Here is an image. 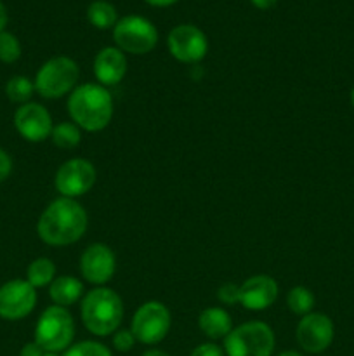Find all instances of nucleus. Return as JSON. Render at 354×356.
Instances as JSON below:
<instances>
[{
	"mask_svg": "<svg viewBox=\"0 0 354 356\" xmlns=\"http://www.w3.org/2000/svg\"><path fill=\"white\" fill-rule=\"evenodd\" d=\"M87 225L89 218L85 209L75 198L61 197L51 202L42 212L37 232L47 245L62 247L78 242L85 235Z\"/></svg>",
	"mask_w": 354,
	"mask_h": 356,
	"instance_id": "1",
	"label": "nucleus"
},
{
	"mask_svg": "<svg viewBox=\"0 0 354 356\" xmlns=\"http://www.w3.org/2000/svg\"><path fill=\"white\" fill-rule=\"evenodd\" d=\"M73 124L89 132L103 131L113 117V99L101 83H83L76 87L68 99Z\"/></svg>",
	"mask_w": 354,
	"mask_h": 356,
	"instance_id": "2",
	"label": "nucleus"
},
{
	"mask_svg": "<svg viewBox=\"0 0 354 356\" xmlns=\"http://www.w3.org/2000/svg\"><path fill=\"white\" fill-rule=\"evenodd\" d=\"M124 320V302L115 291L99 287L90 291L82 301V322L94 336L117 332Z\"/></svg>",
	"mask_w": 354,
	"mask_h": 356,
	"instance_id": "3",
	"label": "nucleus"
},
{
	"mask_svg": "<svg viewBox=\"0 0 354 356\" xmlns=\"http://www.w3.org/2000/svg\"><path fill=\"white\" fill-rule=\"evenodd\" d=\"M75 322L71 313L61 306H49L35 327V343L49 353H59L71 344Z\"/></svg>",
	"mask_w": 354,
	"mask_h": 356,
	"instance_id": "4",
	"label": "nucleus"
},
{
	"mask_svg": "<svg viewBox=\"0 0 354 356\" xmlns=\"http://www.w3.org/2000/svg\"><path fill=\"white\" fill-rule=\"evenodd\" d=\"M224 351L228 356H271L274 332L264 322L243 323L224 337Z\"/></svg>",
	"mask_w": 354,
	"mask_h": 356,
	"instance_id": "5",
	"label": "nucleus"
},
{
	"mask_svg": "<svg viewBox=\"0 0 354 356\" xmlns=\"http://www.w3.org/2000/svg\"><path fill=\"white\" fill-rule=\"evenodd\" d=\"M78 65L71 58L58 56L42 65L35 76V90L45 99H59L78 82Z\"/></svg>",
	"mask_w": 354,
	"mask_h": 356,
	"instance_id": "6",
	"label": "nucleus"
},
{
	"mask_svg": "<svg viewBox=\"0 0 354 356\" xmlns=\"http://www.w3.org/2000/svg\"><path fill=\"white\" fill-rule=\"evenodd\" d=\"M113 38L121 52L146 54L153 51L158 42V31L155 24L142 16H125L115 24Z\"/></svg>",
	"mask_w": 354,
	"mask_h": 356,
	"instance_id": "7",
	"label": "nucleus"
},
{
	"mask_svg": "<svg viewBox=\"0 0 354 356\" xmlns=\"http://www.w3.org/2000/svg\"><path fill=\"white\" fill-rule=\"evenodd\" d=\"M170 312L158 301H148L135 312L130 330L135 341L142 344H158L170 330Z\"/></svg>",
	"mask_w": 354,
	"mask_h": 356,
	"instance_id": "8",
	"label": "nucleus"
},
{
	"mask_svg": "<svg viewBox=\"0 0 354 356\" xmlns=\"http://www.w3.org/2000/svg\"><path fill=\"white\" fill-rule=\"evenodd\" d=\"M96 167L85 159H71L56 172V190L66 198L85 195L96 183Z\"/></svg>",
	"mask_w": 354,
	"mask_h": 356,
	"instance_id": "9",
	"label": "nucleus"
},
{
	"mask_svg": "<svg viewBox=\"0 0 354 356\" xmlns=\"http://www.w3.org/2000/svg\"><path fill=\"white\" fill-rule=\"evenodd\" d=\"M169 51L177 61L198 63L207 56L208 40L203 31L194 24H179L167 38Z\"/></svg>",
	"mask_w": 354,
	"mask_h": 356,
	"instance_id": "10",
	"label": "nucleus"
},
{
	"mask_svg": "<svg viewBox=\"0 0 354 356\" xmlns=\"http://www.w3.org/2000/svg\"><path fill=\"white\" fill-rule=\"evenodd\" d=\"M37 305V291L28 280H10L0 287V318L21 320Z\"/></svg>",
	"mask_w": 354,
	"mask_h": 356,
	"instance_id": "11",
	"label": "nucleus"
},
{
	"mask_svg": "<svg viewBox=\"0 0 354 356\" xmlns=\"http://www.w3.org/2000/svg\"><path fill=\"white\" fill-rule=\"evenodd\" d=\"M333 322L323 313H309L297 325V343L307 353H321L333 341Z\"/></svg>",
	"mask_w": 354,
	"mask_h": 356,
	"instance_id": "12",
	"label": "nucleus"
},
{
	"mask_svg": "<svg viewBox=\"0 0 354 356\" xmlns=\"http://www.w3.org/2000/svg\"><path fill=\"white\" fill-rule=\"evenodd\" d=\"M117 259L113 250L104 243H92L80 257V273L89 284L103 285L113 278Z\"/></svg>",
	"mask_w": 354,
	"mask_h": 356,
	"instance_id": "13",
	"label": "nucleus"
},
{
	"mask_svg": "<svg viewBox=\"0 0 354 356\" xmlns=\"http://www.w3.org/2000/svg\"><path fill=\"white\" fill-rule=\"evenodd\" d=\"M14 125L26 141L42 143L52 134V118L38 103H26L14 115Z\"/></svg>",
	"mask_w": 354,
	"mask_h": 356,
	"instance_id": "14",
	"label": "nucleus"
},
{
	"mask_svg": "<svg viewBox=\"0 0 354 356\" xmlns=\"http://www.w3.org/2000/svg\"><path fill=\"white\" fill-rule=\"evenodd\" d=\"M278 284L267 275H255L239 285V305L250 312H262L274 305Z\"/></svg>",
	"mask_w": 354,
	"mask_h": 356,
	"instance_id": "15",
	"label": "nucleus"
},
{
	"mask_svg": "<svg viewBox=\"0 0 354 356\" xmlns=\"http://www.w3.org/2000/svg\"><path fill=\"white\" fill-rule=\"evenodd\" d=\"M127 72V59L118 47H104L94 59V75L101 86H115Z\"/></svg>",
	"mask_w": 354,
	"mask_h": 356,
	"instance_id": "16",
	"label": "nucleus"
},
{
	"mask_svg": "<svg viewBox=\"0 0 354 356\" xmlns=\"http://www.w3.org/2000/svg\"><path fill=\"white\" fill-rule=\"evenodd\" d=\"M82 294L83 285L75 277H58L52 280L51 287H49V296L54 301V305L61 306V308L75 305L82 298Z\"/></svg>",
	"mask_w": 354,
	"mask_h": 356,
	"instance_id": "17",
	"label": "nucleus"
},
{
	"mask_svg": "<svg viewBox=\"0 0 354 356\" xmlns=\"http://www.w3.org/2000/svg\"><path fill=\"white\" fill-rule=\"evenodd\" d=\"M200 330L210 339H221L231 332V316L222 308H208L198 318Z\"/></svg>",
	"mask_w": 354,
	"mask_h": 356,
	"instance_id": "18",
	"label": "nucleus"
},
{
	"mask_svg": "<svg viewBox=\"0 0 354 356\" xmlns=\"http://www.w3.org/2000/svg\"><path fill=\"white\" fill-rule=\"evenodd\" d=\"M87 19L92 26L99 28V30H108V28H115V24L118 23V14L110 2L96 0L87 9Z\"/></svg>",
	"mask_w": 354,
	"mask_h": 356,
	"instance_id": "19",
	"label": "nucleus"
},
{
	"mask_svg": "<svg viewBox=\"0 0 354 356\" xmlns=\"http://www.w3.org/2000/svg\"><path fill=\"white\" fill-rule=\"evenodd\" d=\"M56 275V266L51 259L47 257H38L33 263L28 266L26 277L28 284L33 285L35 289L45 287V285H51L52 280H54Z\"/></svg>",
	"mask_w": 354,
	"mask_h": 356,
	"instance_id": "20",
	"label": "nucleus"
},
{
	"mask_svg": "<svg viewBox=\"0 0 354 356\" xmlns=\"http://www.w3.org/2000/svg\"><path fill=\"white\" fill-rule=\"evenodd\" d=\"M52 143L61 149H71L80 145L82 141V132L80 127L73 122H61V124L52 127Z\"/></svg>",
	"mask_w": 354,
	"mask_h": 356,
	"instance_id": "21",
	"label": "nucleus"
},
{
	"mask_svg": "<svg viewBox=\"0 0 354 356\" xmlns=\"http://www.w3.org/2000/svg\"><path fill=\"white\" fill-rule=\"evenodd\" d=\"M287 305L295 315L305 316L311 313L312 306H314V296L307 287H294L287 296Z\"/></svg>",
	"mask_w": 354,
	"mask_h": 356,
	"instance_id": "22",
	"label": "nucleus"
},
{
	"mask_svg": "<svg viewBox=\"0 0 354 356\" xmlns=\"http://www.w3.org/2000/svg\"><path fill=\"white\" fill-rule=\"evenodd\" d=\"M35 92V83L26 76H12L6 86V94L12 103L26 104Z\"/></svg>",
	"mask_w": 354,
	"mask_h": 356,
	"instance_id": "23",
	"label": "nucleus"
},
{
	"mask_svg": "<svg viewBox=\"0 0 354 356\" xmlns=\"http://www.w3.org/2000/svg\"><path fill=\"white\" fill-rule=\"evenodd\" d=\"M21 56V44L12 33L2 31L0 33V61L14 63Z\"/></svg>",
	"mask_w": 354,
	"mask_h": 356,
	"instance_id": "24",
	"label": "nucleus"
},
{
	"mask_svg": "<svg viewBox=\"0 0 354 356\" xmlns=\"http://www.w3.org/2000/svg\"><path fill=\"white\" fill-rule=\"evenodd\" d=\"M65 356H111V351L104 344L96 343V341H82V343L68 348Z\"/></svg>",
	"mask_w": 354,
	"mask_h": 356,
	"instance_id": "25",
	"label": "nucleus"
},
{
	"mask_svg": "<svg viewBox=\"0 0 354 356\" xmlns=\"http://www.w3.org/2000/svg\"><path fill=\"white\" fill-rule=\"evenodd\" d=\"M135 343V337L134 334H132V330H127V329H121V330H117L113 336V346L117 351H121V353H125V351H130L132 346H134Z\"/></svg>",
	"mask_w": 354,
	"mask_h": 356,
	"instance_id": "26",
	"label": "nucleus"
},
{
	"mask_svg": "<svg viewBox=\"0 0 354 356\" xmlns=\"http://www.w3.org/2000/svg\"><path fill=\"white\" fill-rule=\"evenodd\" d=\"M217 298L221 299L224 305H235L239 302V285L236 284H226L219 289Z\"/></svg>",
	"mask_w": 354,
	"mask_h": 356,
	"instance_id": "27",
	"label": "nucleus"
},
{
	"mask_svg": "<svg viewBox=\"0 0 354 356\" xmlns=\"http://www.w3.org/2000/svg\"><path fill=\"white\" fill-rule=\"evenodd\" d=\"M189 356H224L222 350L215 344H200L198 348H194V351Z\"/></svg>",
	"mask_w": 354,
	"mask_h": 356,
	"instance_id": "28",
	"label": "nucleus"
},
{
	"mask_svg": "<svg viewBox=\"0 0 354 356\" xmlns=\"http://www.w3.org/2000/svg\"><path fill=\"white\" fill-rule=\"evenodd\" d=\"M10 170H12V160H10V156L0 148V183H3V181L9 177Z\"/></svg>",
	"mask_w": 354,
	"mask_h": 356,
	"instance_id": "29",
	"label": "nucleus"
},
{
	"mask_svg": "<svg viewBox=\"0 0 354 356\" xmlns=\"http://www.w3.org/2000/svg\"><path fill=\"white\" fill-rule=\"evenodd\" d=\"M44 353L45 351L37 343H28L23 346L19 356H44Z\"/></svg>",
	"mask_w": 354,
	"mask_h": 356,
	"instance_id": "30",
	"label": "nucleus"
},
{
	"mask_svg": "<svg viewBox=\"0 0 354 356\" xmlns=\"http://www.w3.org/2000/svg\"><path fill=\"white\" fill-rule=\"evenodd\" d=\"M276 2L278 0H252V3L257 9H269V7H273Z\"/></svg>",
	"mask_w": 354,
	"mask_h": 356,
	"instance_id": "31",
	"label": "nucleus"
},
{
	"mask_svg": "<svg viewBox=\"0 0 354 356\" xmlns=\"http://www.w3.org/2000/svg\"><path fill=\"white\" fill-rule=\"evenodd\" d=\"M6 24H7V10H6V7H3V3L0 2V33L3 31Z\"/></svg>",
	"mask_w": 354,
	"mask_h": 356,
	"instance_id": "32",
	"label": "nucleus"
},
{
	"mask_svg": "<svg viewBox=\"0 0 354 356\" xmlns=\"http://www.w3.org/2000/svg\"><path fill=\"white\" fill-rule=\"evenodd\" d=\"M148 3H151V6L155 7H167V6H172V3H176L177 0H146Z\"/></svg>",
	"mask_w": 354,
	"mask_h": 356,
	"instance_id": "33",
	"label": "nucleus"
},
{
	"mask_svg": "<svg viewBox=\"0 0 354 356\" xmlns=\"http://www.w3.org/2000/svg\"><path fill=\"white\" fill-rule=\"evenodd\" d=\"M142 356H170V355L165 353V351H160V350H149V351H146Z\"/></svg>",
	"mask_w": 354,
	"mask_h": 356,
	"instance_id": "34",
	"label": "nucleus"
},
{
	"mask_svg": "<svg viewBox=\"0 0 354 356\" xmlns=\"http://www.w3.org/2000/svg\"><path fill=\"white\" fill-rule=\"evenodd\" d=\"M278 356H302V355L297 353V351H285V353H281Z\"/></svg>",
	"mask_w": 354,
	"mask_h": 356,
	"instance_id": "35",
	"label": "nucleus"
},
{
	"mask_svg": "<svg viewBox=\"0 0 354 356\" xmlns=\"http://www.w3.org/2000/svg\"><path fill=\"white\" fill-rule=\"evenodd\" d=\"M44 356H58V353H49V351H45Z\"/></svg>",
	"mask_w": 354,
	"mask_h": 356,
	"instance_id": "36",
	"label": "nucleus"
},
{
	"mask_svg": "<svg viewBox=\"0 0 354 356\" xmlns=\"http://www.w3.org/2000/svg\"><path fill=\"white\" fill-rule=\"evenodd\" d=\"M351 103H353V106H354V89H353V92H351Z\"/></svg>",
	"mask_w": 354,
	"mask_h": 356,
	"instance_id": "37",
	"label": "nucleus"
}]
</instances>
